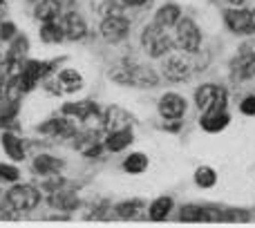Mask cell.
<instances>
[{"instance_id":"30","label":"cell","mask_w":255,"mask_h":228,"mask_svg":"<svg viewBox=\"0 0 255 228\" xmlns=\"http://www.w3.org/2000/svg\"><path fill=\"white\" fill-rule=\"evenodd\" d=\"M16 25H13V22H2V25H0V38L2 40H13L16 38Z\"/></svg>"},{"instance_id":"26","label":"cell","mask_w":255,"mask_h":228,"mask_svg":"<svg viewBox=\"0 0 255 228\" xmlns=\"http://www.w3.org/2000/svg\"><path fill=\"white\" fill-rule=\"evenodd\" d=\"M143 206H145L143 199H128V202L117 204L115 213H117V217H119V220H134Z\"/></svg>"},{"instance_id":"18","label":"cell","mask_w":255,"mask_h":228,"mask_svg":"<svg viewBox=\"0 0 255 228\" xmlns=\"http://www.w3.org/2000/svg\"><path fill=\"white\" fill-rule=\"evenodd\" d=\"M179 20H181V9H179V4H175V2L161 4V7L157 9V13H154V22H157L159 27H163V29H175V25Z\"/></svg>"},{"instance_id":"11","label":"cell","mask_w":255,"mask_h":228,"mask_svg":"<svg viewBox=\"0 0 255 228\" xmlns=\"http://www.w3.org/2000/svg\"><path fill=\"white\" fill-rule=\"evenodd\" d=\"M215 220H222V215H215V213H211V208L197 206V204H184L179 208V222H186V224H199V222Z\"/></svg>"},{"instance_id":"12","label":"cell","mask_w":255,"mask_h":228,"mask_svg":"<svg viewBox=\"0 0 255 228\" xmlns=\"http://www.w3.org/2000/svg\"><path fill=\"white\" fill-rule=\"evenodd\" d=\"M63 31H65L67 40H83L88 36V22L79 16L76 11H67L61 20Z\"/></svg>"},{"instance_id":"3","label":"cell","mask_w":255,"mask_h":228,"mask_svg":"<svg viewBox=\"0 0 255 228\" xmlns=\"http://www.w3.org/2000/svg\"><path fill=\"white\" fill-rule=\"evenodd\" d=\"M195 106L199 112H224L229 106V92L222 85L215 83H204L195 90Z\"/></svg>"},{"instance_id":"15","label":"cell","mask_w":255,"mask_h":228,"mask_svg":"<svg viewBox=\"0 0 255 228\" xmlns=\"http://www.w3.org/2000/svg\"><path fill=\"white\" fill-rule=\"evenodd\" d=\"M128 70H130V85L134 88H157L159 85V74L152 67L128 65Z\"/></svg>"},{"instance_id":"6","label":"cell","mask_w":255,"mask_h":228,"mask_svg":"<svg viewBox=\"0 0 255 228\" xmlns=\"http://www.w3.org/2000/svg\"><path fill=\"white\" fill-rule=\"evenodd\" d=\"M161 74L163 79H168L170 83H184L193 76V63L181 54H168L161 61Z\"/></svg>"},{"instance_id":"1","label":"cell","mask_w":255,"mask_h":228,"mask_svg":"<svg viewBox=\"0 0 255 228\" xmlns=\"http://www.w3.org/2000/svg\"><path fill=\"white\" fill-rule=\"evenodd\" d=\"M172 45H175V40L170 38L168 29L159 27L154 20L150 25H145L143 31H141V47H143L145 56H150V58L168 56L172 52Z\"/></svg>"},{"instance_id":"32","label":"cell","mask_w":255,"mask_h":228,"mask_svg":"<svg viewBox=\"0 0 255 228\" xmlns=\"http://www.w3.org/2000/svg\"><path fill=\"white\" fill-rule=\"evenodd\" d=\"M229 2L233 4V7H242V4H244V0H229Z\"/></svg>"},{"instance_id":"33","label":"cell","mask_w":255,"mask_h":228,"mask_svg":"<svg viewBox=\"0 0 255 228\" xmlns=\"http://www.w3.org/2000/svg\"><path fill=\"white\" fill-rule=\"evenodd\" d=\"M253 29H255V9H253Z\"/></svg>"},{"instance_id":"10","label":"cell","mask_w":255,"mask_h":228,"mask_svg":"<svg viewBox=\"0 0 255 228\" xmlns=\"http://www.w3.org/2000/svg\"><path fill=\"white\" fill-rule=\"evenodd\" d=\"M63 116H72L74 121H83V123H92L94 118L103 121V114L99 110L97 103L92 101H74L63 106Z\"/></svg>"},{"instance_id":"4","label":"cell","mask_w":255,"mask_h":228,"mask_svg":"<svg viewBox=\"0 0 255 228\" xmlns=\"http://www.w3.org/2000/svg\"><path fill=\"white\" fill-rule=\"evenodd\" d=\"M175 45L184 54H197L202 47V31L197 22L188 16H181V20L175 25Z\"/></svg>"},{"instance_id":"8","label":"cell","mask_w":255,"mask_h":228,"mask_svg":"<svg viewBox=\"0 0 255 228\" xmlns=\"http://www.w3.org/2000/svg\"><path fill=\"white\" fill-rule=\"evenodd\" d=\"M130 34V20L121 13H112V16H106L101 22V36L106 43L110 45H117L121 40L128 38Z\"/></svg>"},{"instance_id":"31","label":"cell","mask_w":255,"mask_h":228,"mask_svg":"<svg viewBox=\"0 0 255 228\" xmlns=\"http://www.w3.org/2000/svg\"><path fill=\"white\" fill-rule=\"evenodd\" d=\"M150 0H121V4H126V7H143Z\"/></svg>"},{"instance_id":"27","label":"cell","mask_w":255,"mask_h":228,"mask_svg":"<svg viewBox=\"0 0 255 228\" xmlns=\"http://www.w3.org/2000/svg\"><path fill=\"white\" fill-rule=\"evenodd\" d=\"M195 184L204 190L213 188V186L217 184V172L213 170L211 166H199L197 170H195Z\"/></svg>"},{"instance_id":"17","label":"cell","mask_w":255,"mask_h":228,"mask_svg":"<svg viewBox=\"0 0 255 228\" xmlns=\"http://www.w3.org/2000/svg\"><path fill=\"white\" fill-rule=\"evenodd\" d=\"M132 141H134L132 127H124V130L108 132V136L103 139V145H106V150H110V152H121V150H126L128 145H132Z\"/></svg>"},{"instance_id":"16","label":"cell","mask_w":255,"mask_h":228,"mask_svg":"<svg viewBox=\"0 0 255 228\" xmlns=\"http://www.w3.org/2000/svg\"><path fill=\"white\" fill-rule=\"evenodd\" d=\"M231 123V114L229 112H202V116H199V125H202L204 132H211V134H217V132L226 130Z\"/></svg>"},{"instance_id":"13","label":"cell","mask_w":255,"mask_h":228,"mask_svg":"<svg viewBox=\"0 0 255 228\" xmlns=\"http://www.w3.org/2000/svg\"><path fill=\"white\" fill-rule=\"evenodd\" d=\"M36 130L40 132V134H45V136H74L76 134V127L72 125V121L70 118H47L45 123H40Z\"/></svg>"},{"instance_id":"22","label":"cell","mask_w":255,"mask_h":228,"mask_svg":"<svg viewBox=\"0 0 255 228\" xmlns=\"http://www.w3.org/2000/svg\"><path fill=\"white\" fill-rule=\"evenodd\" d=\"M172 208H175V199H172V197H168V195H161V197H157L148 206L150 222H163V220H168V215H170Z\"/></svg>"},{"instance_id":"5","label":"cell","mask_w":255,"mask_h":228,"mask_svg":"<svg viewBox=\"0 0 255 228\" xmlns=\"http://www.w3.org/2000/svg\"><path fill=\"white\" fill-rule=\"evenodd\" d=\"M7 204L18 213H31L40 204V193L29 184H16L7 190Z\"/></svg>"},{"instance_id":"34","label":"cell","mask_w":255,"mask_h":228,"mask_svg":"<svg viewBox=\"0 0 255 228\" xmlns=\"http://www.w3.org/2000/svg\"><path fill=\"white\" fill-rule=\"evenodd\" d=\"M4 7V0H0V9H2Z\"/></svg>"},{"instance_id":"14","label":"cell","mask_w":255,"mask_h":228,"mask_svg":"<svg viewBox=\"0 0 255 228\" xmlns=\"http://www.w3.org/2000/svg\"><path fill=\"white\" fill-rule=\"evenodd\" d=\"M132 123H134V116H130L124 108H108L106 112H103V127H106L108 132L112 130H124V127H132Z\"/></svg>"},{"instance_id":"29","label":"cell","mask_w":255,"mask_h":228,"mask_svg":"<svg viewBox=\"0 0 255 228\" xmlns=\"http://www.w3.org/2000/svg\"><path fill=\"white\" fill-rule=\"evenodd\" d=\"M240 112L244 116H255V94H249V97H244L240 101Z\"/></svg>"},{"instance_id":"7","label":"cell","mask_w":255,"mask_h":228,"mask_svg":"<svg viewBox=\"0 0 255 228\" xmlns=\"http://www.w3.org/2000/svg\"><path fill=\"white\" fill-rule=\"evenodd\" d=\"M224 25L229 27V31L238 36H251L255 34L253 29V9L247 7H231L224 9Z\"/></svg>"},{"instance_id":"21","label":"cell","mask_w":255,"mask_h":228,"mask_svg":"<svg viewBox=\"0 0 255 228\" xmlns=\"http://www.w3.org/2000/svg\"><path fill=\"white\" fill-rule=\"evenodd\" d=\"M0 143H2V150L7 152V157L11 159V161H22V159H25V143H22V139L18 134L4 132Z\"/></svg>"},{"instance_id":"20","label":"cell","mask_w":255,"mask_h":228,"mask_svg":"<svg viewBox=\"0 0 255 228\" xmlns=\"http://www.w3.org/2000/svg\"><path fill=\"white\" fill-rule=\"evenodd\" d=\"M56 83H58V90H61V92L74 94V92H79V90L83 88V76H81L76 70H70V67H67V70L58 72Z\"/></svg>"},{"instance_id":"24","label":"cell","mask_w":255,"mask_h":228,"mask_svg":"<svg viewBox=\"0 0 255 228\" xmlns=\"http://www.w3.org/2000/svg\"><path fill=\"white\" fill-rule=\"evenodd\" d=\"M40 40L47 45H58L65 40V31H63V25L58 20H49V22H43L40 27Z\"/></svg>"},{"instance_id":"35","label":"cell","mask_w":255,"mask_h":228,"mask_svg":"<svg viewBox=\"0 0 255 228\" xmlns=\"http://www.w3.org/2000/svg\"><path fill=\"white\" fill-rule=\"evenodd\" d=\"M31 2H38V0H31Z\"/></svg>"},{"instance_id":"9","label":"cell","mask_w":255,"mask_h":228,"mask_svg":"<svg viewBox=\"0 0 255 228\" xmlns=\"http://www.w3.org/2000/svg\"><path fill=\"white\" fill-rule=\"evenodd\" d=\"M157 110L161 114L163 121H179V118H184L188 106H186V99L181 97V94L166 92V94H161V99H159Z\"/></svg>"},{"instance_id":"23","label":"cell","mask_w":255,"mask_h":228,"mask_svg":"<svg viewBox=\"0 0 255 228\" xmlns=\"http://www.w3.org/2000/svg\"><path fill=\"white\" fill-rule=\"evenodd\" d=\"M61 0H38L34 7V16L40 22H49V20H58L61 18Z\"/></svg>"},{"instance_id":"25","label":"cell","mask_w":255,"mask_h":228,"mask_svg":"<svg viewBox=\"0 0 255 228\" xmlns=\"http://www.w3.org/2000/svg\"><path fill=\"white\" fill-rule=\"evenodd\" d=\"M148 166H150V161L143 152H130L124 161V170L128 175H143L148 170Z\"/></svg>"},{"instance_id":"2","label":"cell","mask_w":255,"mask_h":228,"mask_svg":"<svg viewBox=\"0 0 255 228\" xmlns=\"http://www.w3.org/2000/svg\"><path fill=\"white\" fill-rule=\"evenodd\" d=\"M255 76V38L244 40L240 45L238 54L231 61V79L235 83H244V81H251Z\"/></svg>"},{"instance_id":"19","label":"cell","mask_w":255,"mask_h":228,"mask_svg":"<svg viewBox=\"0 0 255 228\" xmlns=\"http://www.w3.org/2000/svg\"><path fill=\"white\" fill-rule=\"evenodd\" d=\"M63 159L58 157H52V154H38V157L34 159V172L40 177H52L56 175V172L63 170Z\"/></svg>"},{"instance_id":"28","label":"cell","mask_w":255,"mask_h":228,"mask_svg":"<svg viewBox=\"0 0 255 228\" xmlns=\"http://www.w3.org/2000/svg\"><path fill=\"white\" fill-rule=\"evenodd\" d=\"M18 177H20V170L11 163H0V181H7V184H16Z\"/></svg>"}]
</instances>
